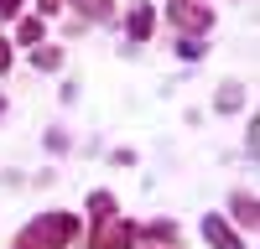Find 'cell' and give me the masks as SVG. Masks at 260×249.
Instances as JSON below:
<instances>
[{"mask_svg":"<svg viewBox=\"0 0 260 249\" xmlns=\"http://www.w3.org/2000/svg\"><path fill=\"white\" fill-rule=\"evenodd\" d=\"M73 234H78L73 213H42L16 234V249H62V244H73Z\"/></svg>","mask_w":260,"mask_h":249,"instance_id":"1","label":"cell"},{"mask_svg":"<svg viewBox=\"0 0 260 249\" xmlns=\"http://www.w3.org/2000/svg\"><path fill=\"white\" fill-rule=\"evenodd\" d=\"M172 21H177V31H182V36H187V31H192V36H203V31L213 26V11L198 6V0H172Z\"/></svg>","mask_w":260,"mask_h":249,"instance_id":"2","label":"cell"},{"mask_svg":"<svg viewBox=\"0 0 260 249\" xmlns=\"http://www.w3.org/2000/svg\"><path fill=\"white\" fill-rule=\"evenodd\" d=\"M130 244H136V223H125V218H104L94 234V249H130Z\"/></svg>","mask_w":260,"mask_h":249,"instance_id":"3","label":"cell"},{"mask_svg":"<svg viewBox=\"0 0 260 249\" xmlns=\"http://www.w3.org/2000/svg\"><path fill=\"white\" fill-rule=\"evenodd\" d=\"M203 239L213 244V249H245V239L229 228V218H219V213H208L203 218Z\"/></svg>","mask_w":260,"mask_h":249,"instance_id":"4","label":"cell"},{"mask_svg":"<svg viewBox=\"0 0 260 249\" xmlns=\"http://www.w3.org/2000/svg\"><path fill=\"white\" fill-rule=\"evenodd\" d=\"M62 6H73L83 21H115V0H62Z\"/></svg>","mask_w":260,"mask_h":249,"instance_id":"5","label":"cell"},{"mask_svg":"<svg viewBox=\"0 0 260 249\" xmlns=\"http://www.w3.org/2000/svg\"><path fill=\"white\" fill-rule=\"evenodd\" d=\"M151 26H156V16H151V6H136L130 11V42H146Z\"/></svg>","mask_w":260,"mask_h":249,"instance_id":"6","label":"cell"},{"mask_svg":"<svg viewBox=\"0 0 260 249\" xmlns=\"http://www.w3.org/2000/svg\"><path fill=\"white\" fill-rule=\"evenodd\" d=\"M229 208H234V218H240L245 228L255 223V192H234V197H229Z\"/></svg>","mask_w":260,"mask_h":249,"instance_id":"7","label":"cell"},{"mask_svg":"<svg viewBox=\"0 0 260 249\" xmlns=\"http://www.w3.org/2000/svg\"><path fill=\"white\" fill-rule=\"evenodd\" d=\"M42 42V16H21V47H37Z\"/></svg>","mask_w":260,"mask_h":249,"instance_id":"8","label":"cell"},{"mask_svg":"<svg viewBox=\"0 0 260 249\" xmlns=\"http://www.w3.org/2000/svg\"><path fill=\"white\" fill-rule=\"evenodd\" d=\"M213 104H219V109H240V104H245V89H240V83H224Z\"/></svg>","mask_w":260,"mask_h":249,"instance_id":"9","label":"cell"},{"mask_svg":"<svg viewBox=\"0 0 260 249\" xmlns=\"http://www.w3.org/2000/svg\"><path fill=\"white\" fill-rule=\"evenodd\" d=\"M89 208H94V218L104 223V218H115V197L110 192H89Z\"/></svg>","mask_w":260,"mask_h":249,"instance_id":"10","label":"cell"},{"mask_svg":"<svg viewBox=\"0 0 260 249\" xmlns=\"http://www.w3.org/2000/svg\"><path fill=\"white\" fill-rule=\"evenodd\" d=\"M31 62H37L42 73H52V68H62V52H57V47H37V57H31Z\"/></svg>","mask_w":260,"mask_h":249,"instance_id":"11","label":"cell"},{"mask_svg":"<svg viewBox=\"0 0 260 249\" xmlns=\"http://www.w3.org/2000/svg\"><path fill=\"white\" fill-rule=\"evenodd\" d=\"M146 239H161V244H177V228H172V223H151V228H146Z\"/></svg>","mask_w":260,"mask_h":249,"instance_id":"12","label":"cell"},{"mask_svg":"<svg viewBox=\"0 0 260 249\" xmlns=\"http://www.w3.org/2000/svg\"><path fill=\"white\" fill-rule=\"evenodd\" d=\"M177 52H182V57H203V42H198V36H182Z\"/></svg>","mask_w":260,"mask_h":249,"instance_id":"13","label":"cell"},{"mask_svg":"<svg viewBox=\"0 0 260 249\" xmlns=\"http://www.w3.org/2000/svg\"><path fill=\"white\" fill-rule=\"evenodd\" d=\"M21 6L26 0H0V16H21Z\"/></svg>","mask_w":260,"mask_h":249,"instance_id":"14","label":"cell"},{"mask_svg":"<svg viewBox=\"0 0 260 249\" xmlns=\"http://www.w3.org/2000/svg\"><path fill=\"white\" fill-rule=\"evenodd\" d=\"M37 6H42V16H57V11H62V0H37Z\"/></svg>","mask_w":260,"mask_h":249,"instance_id":"15","label":"cell"},{"mask_svg":"<svg viewBox=\"0 0 260 249\" xmlns=\"http://www.w3.org/2000/svg\"><path fill=\"white\" fill-rule=\"evenodd\" d=\"M11 68V42H0V73Z\"/></svg>","mask_w":260,"mask_h":249,"instance_id":"16","label":"cell"},{"mask_svg":"<svg viewBox=\"0 0 260 249\" xmlns=\"http://www.w3.org/2000/svg\"><path fill=\"white\" fill-rule=\"evenodd\" d=\"M0 114H6V99H0Z\"/></svg>","mask_w":260,"mask_h":249,"instance_id":"17","label":"cell"},{"mask_svg":"<svg viewBox=\"0 0 260 249\" xmlns=\"http://www.w3.org/2000/svg\"><path fill=\"white\" fill-rule=\"evenodd\" d=\"M146 249H151V244H146ZM161 249H172V244H161Z\"/></svg>","mask_w":260,"mask_h":249,"instance_id":"18","label":"cell"}]
</instances>
